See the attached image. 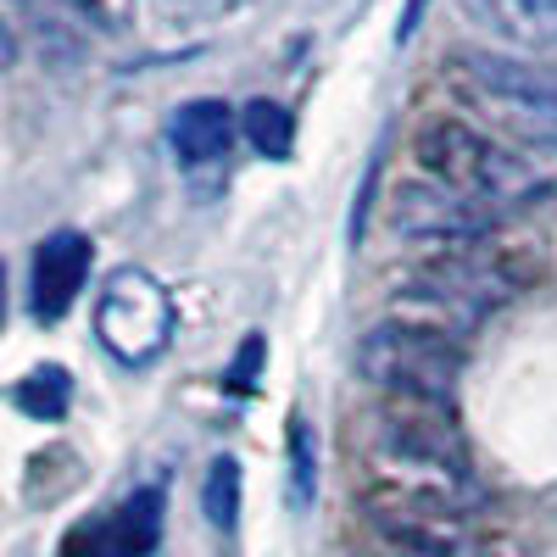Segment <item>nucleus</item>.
Wrapping results in <instances>:
<instances>
[{
    "instance_id": "1",
    "label": "nucleus",
    "mask_w": 557,
    "mask_h": 557,
    "mask_svg": "<svg viewBox=\"0 0 557 557\" xmlns=\"http://www.w3.org/2000/svg\"><path fill=\"white\" fill-rule=\"evenodd\" d=\"M362 457L374 469L380 496H407V502H435V507H474L480 485L469 469L457 430L430 401H391L362 424Z\"/></svg>"
},
{
    "instance_id": "2",
    "label": "nucleus",
    "mask_w": 557,
    "mask_h": 557,
    "mask_svg": "<svg viewBox=\"0 0 557 557\" xmlns=\"http://www.w3.org/2000/svg\"><path fill=\"white\" fill-rule=\"evenodd\" d=\"M412 157H418V173L424 178L451 184V190L474 196L496 212L557 190V151L513 146V139H496V134L462 123L451 112H435V117L418 123Z\"/></svg>"
},
{
    "instance_id": "3",
    "label": "nucleus",
    "mask_w": 557,
    "mask_h": 557,
    "mask_svg": "<svg viewBox=\"0 0 557 557\" xmlns=\"http://www.w3.org/2000/svg\"><path fill=\"white\" fill-rule=\"evenodd\" d=\"M519 285H524V268L513 257H502L491 246H446V251H430L396 285V318H412L424 330L462 341L491 307L513 301Z\"/></svg>"
},
{
    "instance_id": "4",
    "label": "nucleus",
    "mask_w": 557,
    "mask_h": 557,
    "mask_svg": "<svg viewBox=\"0 0 557 557\" xmlns=\"http://www.w3.org/2000/svg\"><path fill=\"white\" fill-rule=\"evenodd\" d=\"M357 374L391 401H451L462 380V341L424 330L412 318H385L357 341Z\"/></svg>"
},
{
    "instance_id": "5",
    "label": "nucleus",
    "mask_w": 557,
    "mask_h": 557,
    "mask_svg": "<svg viewBox=\"0 0 557 557\" xmlns=\"http://www.w3.org/2000/svg\"><path fill=\"white\" fill-rule=\"evenodd\" d=\"M451 84L474 112L496 117L502 128H519L530 139L557 134V67L496 57V51H457Z\"/></svg>"
},
{
    "instance_id": "6",
    "label": "nucleus",
    "mask_w": 557,
    "mask_h": 557,
    "mask_svg": "<svg viewBox=\"0 0 557 557\" xmlns=\"http://www.w3.org/2000/svg\"><path fill=\"white\" fill-rule=\"evenodd\" d=\"M96 335L128 368L157 362L168 335H173V301H168V290L157 285L146 268H117L107 278L101 301H96Z\"/></svg>"
},
{
    "instance_id": "7",
    "label": "nucleus",
    "mask_w": 557,
    "mask_h": 557,
    "mask_svg": "<svg viewBox=\"0 0 557 557\" xmlns=\"http://www.w3.org/2000/svg\"><path fill=\"white\" fill-rule=\"evenodd\" d=\"M391 228L401 240H418V246H430V251H446V246H480L491 228H496V207L474 201V196H462L451 190V184H435V178H401L396 190H391V207H385Z\"/></svg>"
},
{
    "instance_id": "8",
    "label": "nucleus",
    "mask_w": 557,
    "mask_h": 557,
    "mask_svg": "<svg viewBox=\"0 0 557 557\" xmlns=\"http://www.w3.org/2000/svg\"><path fill=\"white\" fill-rule=\"evenodd\" d=\"M368 530L385 541L391 557H474L480 541L469 519L435 502H407V496H368Z\"/></svg>"
},
{
    "instance_id": "9",
    "label": "nucleus",
    "mask_w": 557,
    "mask_h": 557,
    "mask_svg": "<svg viewBox=\"0 0 557 557\" xmlns=\"http://www.w3.org/2000/svg\"><path fill=\"white\" fill-rule=\"evenodd\" d=\"M162 530V496L157 491H139L134 502H123L112 519H96L67 535L62 557H146L157 546Z\"/></svg>"
},
{
    "instance_id": "10",
    "label": "nucleus",
    "mask_w": 557,
    "mask_h": 557,
    "mask_svg": "<svg viewBox=\"0 0 557 557\" xmlns=\"http://www.w3.org/2000/svg\"><path fill=\"white\" fill-rule=\"evenodd\" d=\"M89 278V240L73 228H57L51 240L34 251V278H28V307L34 318H62Z\"/></svg>"
},
{
    "instance_id": "11",
    "label": "nucleus",
    "mask_w": 557,
    "mask_h": 557,
    "mask_svg": "<svg viewBox=\"0 0 557 557\" xmlns=\"http://www.w3.org/2000/svg\"><path fill=\"white\" fill-rule=\"evenodd\" d=\"M235 134H240L235 107L201 96V101H184V107L173 112L168 146H173V157H178L184 168H212V162H223L228 151H235Z\"/></svg>"
},
{
    "instance_id": "12",
    "label": "nucleus",
    "mask_w": 557,
    "mask_h": 557,
    "mask_svg": "<svg viewBox=\"0 0 557 557\" xmlns=\"http://www.w3.org/2000/svg\"><path fill=\"white\" fill-rule=\"evenodd\" d=\"M469 23L519 51H557V0H462Z\"/></svg>"
},
{
    "instance_id": "13",
    "label": "nucleus",
    "mask_w": 557,
    "mask_h": 557,
    "mask_svg": "<svg viewBox=\"0 0 557 557\" xmlns=\"http://www.w3.org/2000/svg\"><path fill=\"white\" fill-rule=\"evenodd\" d=\"M240 128H246V139L262 151V157H290V146H296V117L278 107V101H251L246 112H240Z\"/></svg>"
},
{
    "instance_id": "14",
    "label": "nucleus",
    "mask_w": 557,
    "mask_h": 557,
    "mask_svg": "<svg viewBox=\"0 0 557 557\" xmlns=\"http://www.w3.org/2000/svg\"><path fill=\"white\" fill-rule=\"evenodd\" d=\"M201 507H207V524L212 530H235V519H240V462L235 457H218L212 469H207Z\"/></svg>"
},
{
    "instance_id": "15",
    "label": "nucleus",
    "mask_w": 557,
    "mask_h": 557,
    "mask_svg": "<svg viewBox=\"0 0 557 557\" xmlns=\"http://www.w3.org/2000/svg\"><path fill=\"white\" fill-rule=\"evenodd\" d=\"M67 396H73V385H67L62 368H34V374L12 391V401L23 412H34V418H62L67 412Z\"/></svg>"
},
{
    "instance_id": "16",
    "label": "nucleus",
    "mask_w": 557,
    "mask_h": 557,
    "mask_svg": "<svg viewBox=\"0 0 557 557\" xmlns=\"http://www.w3.org/2000/svg\"><path fill=\"white\" fill-rule=\"evenodd\" d=\"M318 491V446H312V424L296 412L290 418V502L307 507Z\"/></svg>"
},
{
    "instance_id": "17",
    "label": "nucleus",
    "mask_w": 557,
    "mask_h": 557,
    "mask_svg": "<svg viewBox=\"0 0 557 557\" xmlns=\"http://www.w3.org/2000/svg\"><path fill=\"white\" fill-rule=\"evenodd\" d=\"M73 7H78V17H96L101 28H117L123 12H128V0H73Z\"/></svg>"
},
{
    "instance_id": "18",
    "label": "nucleus",
    "mask_w": 557,
    "mask_h": 557,
    "mask_svg": "<svg viewBox=\"0 0 557 557\" xmlns=\"http://www.w3.org/2000/svg\"><path fill=\"white\" fill-rule=\"evenodd\" d=\"M162 7H178V12H218L228 0H162Z\"/></svg>"
}]
</instances>
